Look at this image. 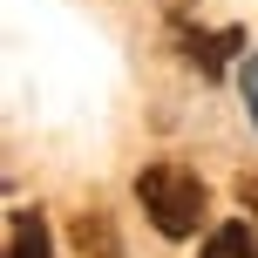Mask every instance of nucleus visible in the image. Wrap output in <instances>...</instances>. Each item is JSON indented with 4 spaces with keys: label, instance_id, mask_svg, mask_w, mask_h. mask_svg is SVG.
<instances>
[{
    "label": "nucleus",
    "instance_id": "nucleus-2",
    "mask_svg": "<svg viewBox=\"0 0 258 258\" xmlns=\"http://www.w3.org/2000/svg\"><path fill=\"white\" fill-rule=\"evenodd\" d=\"M177 41H183V61H197L204 75H224L231 61H245V54H238V48H245V27H218V34H204V27H197V34L177 27Z\"/></svg>",
    "mask_w": 258,
    "mask_h": 258
},
{
    "label": "nucleus",
    "instance_id": "nucleus-5",
    "mask_svg": "<svg viewBox=\"0 0 258 258\" xmlns=\"http://www.w3.org/2000/svg\"><path fill=\"white\" fill-rule=\"evenodd\" d=\"M75 245L95 251V258H116V231H109L102 211H82V218H75Z\"/></svg>",
    "mask_w": 258,
    "mask_h": 258
},
{
    "label": "nucleus",
    "instance_id": "nucleus-3",
    "mask_svg": "<svg viewBox=\"0 0 258 258\" xmlns=\"http://www.w3.org/2000/svg\"><path fill=\"white\" fill-rule=\"evenodd\" d=\"M7 258H48V218L34 204L7 211Z\"/></svg>",
    "mask_w": 258,
    "mask_h": 258
},
{
    "label": "nucleus",
    "instance_id": "nucleus-1",
    "mask_svg": "<svg viewBox=\"0 0 258 258\" xmlns=\"http://www.w3.org/2000/svg\"><path fill=\"white\" fill-rule=\"evenodd\" d=\"M136 204H143V218L163 238H197V224L211 211V190H204V177L190 163H170L163 156V163L136 170Z\"/></svg>",
    "mask_w": 258,
    "mask_h": 258
},
{
    "label": "nucleus",
    "instance_id": "nucleus-6",
    "mask_svg": "<svg viewBox=\"0 0 258 258\" xmlns=\"http://www.w3.org/2000/svg\"><path fill=\"white\" fill-rule=\"evenodd\" d=\"M238 95H245V116H251V129H258V48L238 61Z\"/></svg>",
    "mask_w": 258,
    "mask_h": 258
},
{
    "label": "nucleus",
    "instance_id": "nucleus-7",
    "mask_svg": "<svg viewBox=\"0 0 258 258\" xmlns=\"http://www.w3.org/2000/svg\"><path fill=\"white\" fill-rule=\"evenodd\" d=\"M238 204L258 218V170H245V177H238Z\"/></svg>",
    "mask_w": 258,
    "mask_h": 258
},
{
    "label": "nucleus",
    "instance_id": "nucleus-4",
    "mask_svg": "<svg viewBox=\"0 0 258 258\" xmlns=\"http://www.w3.org/2000/svg\"><path fill=\"white\" fill-rule=\"evenodd\" d=\"M204 258H258V231H251V218H224L218 231L204 238Z\"/></svg>",
    "mask_w": 258,
    "mask_h": 258
}]
</instances>
